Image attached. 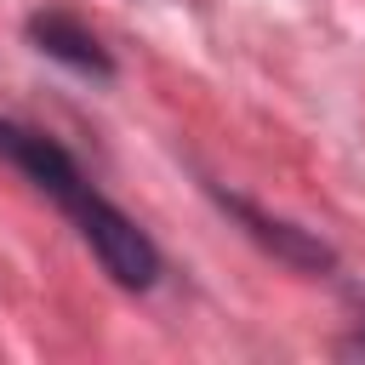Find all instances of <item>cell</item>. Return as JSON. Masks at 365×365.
I'll return each mask as SVG.
<instances>
[{"label":"cell","instance_id":"6da1fadb","mask_svg":"<svg viewBox=\"0 0 365 365\" xmlns=\"http://www.w3.org/2000/svg\"><path fill=\"white\" fill-rule=\"evenodd\" d=\"M0 160L17 165V171L74 222V234L86 240V251L103 262V274H108L114 285L148 291V285L160 279V245L137 228V217H125V211L80 171V160H74L51 131H34V125L0 114Z\"/></svg>","mask_w":365,"mask_h":365},{"label":"cell","instance_id":"7a4b0ae2","mask_svg":"<svg viewBox=\"0 0 365 365\" xmlns=\"http://www.w3.org/2000/svg\"><path fill=\"white\" fill-rule=\"evenodd\" d=\"M217 200H222V211H234V217L245 222V234H251V240H257L262 251H274L279 262H291V268H308V274H325V268H336L331 245H325L319 234L297 228L291 217H274V211L251 205L245 194H222V188H217Z\"/></svg>","mask_w":365,"mask_h":365},{"label":"cell","instance_id":"3957f363","mask_svg":"<svg viewBox=\"0 0 365 365\" xmlns=\"http://www.w3.org/2000/svg\"><path fill=\"white\" fill-rule=\"evenodd\" d=\"M29 46L34 51H46L51 63H63V68H74V74H86V80H114V57H108V46L74 17V11H34L29 23Z\"/></svg>","mask_w":365,"mask_h":365},{"label":"cell","instance_id":"277c9868","mask_svg":"<svg viewBox=\"0 0 365 365\" xmlns=\"http://www.w3.org/2000/svg\"><path fill=\"white\" fill-rule=\"evenodd\" d=\"M342 354H354V359H365V325H359V331H354V336L342 342Z\"/></svg>","mask_w":365,"mask_h":365}]
</instances>
